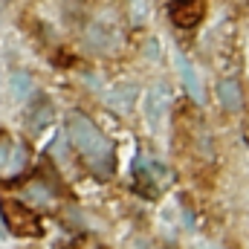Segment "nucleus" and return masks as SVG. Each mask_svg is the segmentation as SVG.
I'll return each mask as SVG.
<instances>
[{
	"label": "nucleus",
	"instance_id": "f8f14e48",
	"mask_svg": "<svg viewBox=\"0 0 249 249\" xmlns=\"http://www.w3.org/2000/svg\"><path fill=\"white\" fill-rule=\"evenodd\" d=\"M139 249H148V247H139Z\"/></svg>",
	"mask_w": 249,
	"mask_h": 249
},
{
	"label": "nucleus",
	"instance_id": "f03ea898",
	"mask_svg": "<svg viewBox=\"0 0 249 249\" xmlns=\"http://www.w3.org/2000/svg\"><path fill=\"white\" fill-rule=\"evenodd\" d=\"M0 223L9 235H18V238H38L44 235V226H41V217L23 206L20 200H3L0 197Z\"/></svg>",
	"mask_w": 249,
	"mask_h": 249
},
{
	"label": "nucleus",
	"instance_id": "20e7f679",
	"mask_svg": "<svg viewBox=\"0 0 249 249\" xmlns=\"http://www.w3.org/2000/svg\"><path fill=\"white\" fill-rule=\"evenodd\" d=\"M165 110H168V87L165 84H157L145 96V119H148V124L157 127V124L162 122Z\"/></svg>",
	"mask_w": 249,
	"mask_h": 249
},
{
	"label": "nucleus",
	"instance_id": "7ed1b4c3",
	"mask_svg": "<svg viewBox=\"0 0 249 249\" xmlns=\"http://www.w3.org/2000/svg\"><path fill=\"white\" fill-rule=\"evenodd\" d=\"M206 18V3L203 0H171L168 3V20L180 29H191Z\"/></svg>",
	"mask_w": 249,
	"mask_h": 249
},
{
	"label": "nucleus",
	"instance_id": "f257e3e1",
	"mask_svg": "<svg viewBox=\"0 0 249 249\" xmlns=\"http://www.w3.org/2000/svg\"><path fill=\"white\" fill-rule=\"evenodd\" d=\"M67 136L70 145L84 157V162L93 168L96 177H113L116 171V151L110 145V139L90 122V116H84L81 110H70L67 113Z\"/></svg>",
	"mask_w": 249,
	"mask_h": 249
},
{
	"label": "nucleus",
	"instance_id": "423d86ee",
	"mask_svg": "<svg viewBox=\"0 0 249 249\" xmlns=\"http://www.w3.org/2000/svg\"><path fill=\"white\" fill-rule=\"evenodd\" d=\"M177 58V67H180V78H183V84H186V93L197 102V105H203V84H200V78H197V72H194V67L188 64V58L183 55V53H177L174 55Z\"/></svg>",
	"mask_w": 249,
	"mask_h": 249
},
{
	"label": "nucleus",
	"instance_id": "9b49d317",
	"mask_svg": "<svg viewBox=\"0 0 249 249\" xmlns=\"http://www.w3.org/2000/svg\"><path fill=\"white\" fill-rule=\"evenodd\" d=\"M12 148H15V145H12V136H9V133H6V130L0 127V168H3V165H9Z\"/></svg>",
	"mask_w": 249,
	"mask_h": 249
},
{
	"label": "nucleus",
	"instance_id": "39448f33",
	"mask_svg": "<svg viewBox=\"0 0 249 249\" xmlns=\"http://www.w3.org/2000/svg\"><path fill=\"white\" fill-rule=\"evenodd\" d=\"M217 102H220L229 113L241 110V107H244V87H241V81H238V78H220V81H217Z\"/></svg>",
	"mask_w": 249,
	"mask_h": 249
},
{
	"label": "nucleus",
	"instance_id": "6e6552de",
	"mask_svg": "<svg viewBox=\"0 0 249 249\" xmlns=\"http://www.w3.org/2000/svg\"><path fill=\"white\" fill-rule=\"evenodd\" d=\"M9 90H12V99H18V102L29 99L32 96V75L26 70H15L9 75Z\"/></svg>",
	"mask_w": 249,
	"mask_h": 249
},
{
	"label": "nucleus",
	"instance_id": "0eeeda50",
	"mask_svg": "<svg viewBox=\"0 0 249 249\" xmlns=\"http://www.w3.org/2000/svg\"><path fill=\"white\" fill-rule=\"evenodd\" d=\"M151 160H136V165H133V183H136V188L142 191V194H148V197H154L157 194V183H154V177H151Z\"/></svg>",
	"mask_w": 249,
	"mask_h": 249
},
{
	"label": "nucleus",
	"instance_id": "9d476101",
	"mask_svg": "<svg viewBox=\"0 0 249 249\" xmlns=\"http://www.w3.org/2000/svg\"><path fill=\"white\" fill-rule=\"evenodd\" d=\"M110 99L116 102V107H124V110H127V107L136 102V84H124V87H116Z\"/></svg>",
	"mask_w": 249,
	"mask_h": 249
},
{
	"label": "nucleus",
	"instance_id": "1a4fd4ad",
	"mask_svg": "<svg viewBox=\"0 0 249 249\" xmlns=\"http://www.w3.org/2000/svg\"><path fill=\"white\" fill-rule=\"evenodd\" d=\"M50 119H53V105H50L47 96H38L35 105H32V110H29V124L32 127H44Z\"/></svg>",
	"mask_w": 249,
	"mask_h": 249
}]
</instances>
